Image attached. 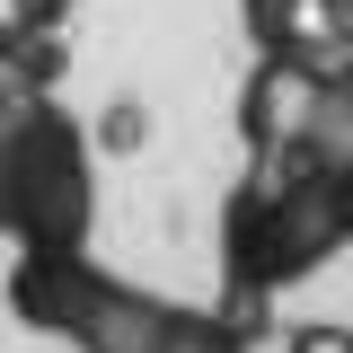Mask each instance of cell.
Returning <instances> with one entry per match:
<instances>
[{
  "label": "cell",
  "mask_w": 353,
  "mask_h": 353,
  "mask_svg": "<svg viewBox=\"0 0 353 353\" xmlns=\"http://www.w3.org/2000/svg\"><path fill=\"white\" fill-rule=\"evenodd\" d=\"M88 221H97L88 132L53 97L0 80V239H18V248H88Z\"/></svg>",
  "instance_id": "obj_3"
},
{
  "label": "cell",
  "mask_w": 353,
  "mask_h": 353,
  "mask_svg": "<svg viewBox=\"0 0 353 353\" xmlns=\"http://www.w3.org/2000/svg\"><path fill=\"white\" fill-rule=\"evenodd\" d=\"M9 309L62 336L80 353H248V336L221 309H185L159 292L115 283L88 248H18L9 265Z\"/></svg>",
  "instance_id": "obj_1"
},
{
  "label": "cell",
  "mask_w": 353,
  "mask_h": 353,
  "mask_svg": "<svg viewBox=\"0 0 353 353\" xmlns=\"http://www.w3.org/2000/svg\"><path fill=\"white\" fill-rule=\"evenodd\" d=\"M283 353H353V327H292Z\"/></svg>",
  "instance_id": "obj_6"
},
{
  "label": "cell",
  "mask_w": 353,
  "mask_h": 353,
  "mask_svg": "<svg viewBox=\"0 0 353 353\" xmlns=\"http://www.w3.org/2000/svg\"><path fill=\"white\" fill-rule=\"evenodd\" d=\"M62 27L53 18H9L0 9V80L9 88H36V97H53V80H62Z\"/></svg>",
  "instance_id": "obj_5"
},
{
  "label": "cell",
  "mask_w": 353,
  "mask_h": 353,
  "mask_svg": "<svg viewBox=\"0 0 353 353\" xmlns=\"http://www.w3.org/2000/svg\"><path fill=\"white\" fill-rule=\"evenodd\" d=\"M265 62L292 71H353V0H239Z\"/></svg>",
  "instance_id": "obj_4"
},
{
  "label": "cell",
  "mask_w": 353,
  "mask_h": 353,
  "mask_svg": "<svg viewBox=\"0 0 353 353\" xmlns=\"http://www.w3.org/2000/svg\"><path fill=\"white\" fill-rule=\"evenodd\" d=\"M353 248V168L327 176H283L248 168L230 212H221V274L239 301H274L283 283H301L318 265Z\"/></svg>",
  "instance_id": "obj_2"
},
{
  "label": "cell",
  "mask_w": 353,
  "mask_h": 353,
  "mask_svg": "<svg viewBox=\"0 0 353 353\" xmlns=\"http://www.w3.org/2000/svg\"><path fill=\"white\" fill-rule=\"evenodd\" d=\"M0 9H9V18H53V27H62L80 0H0Z\"/></svg>",
  "instance_id": "obj_7"
}]
</instances>
